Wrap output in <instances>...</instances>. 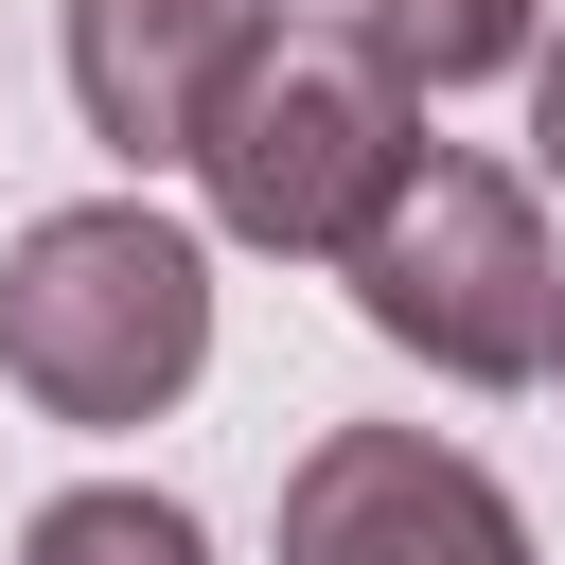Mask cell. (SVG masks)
Instances as JSON below:
<instances>
[{"mask_svg": "<svg viewBox=\"0 0 565 565\" xmlns=\"http://www.w3.org/2000/svg\"><path fill=\"white\" fill-rule=\"evenodd\" d=\"M177 159H194V194H212L230 247L335 265V247L388 212V177L424 159V88H406L388 53H353V35H318V18H265V35L212 71V106H194Z\"/></svg>", "mask_w": 565, "mask_h": 565, "instance_id": "6da1fadb", "label": "cell"}, {"mask_svg": "<svg viewBox=\"0 0 565 565\" xmlns=\"http://www.w3.org/2000/svg\"><path fill=\"white\" fill-rule=\"evenodd\" d=\"M0 371L53 424H159L212 371V247L177 212H141V194L35 212L18 265H0Z\"/></svg>", "mask_w": 565, "mask_h": 565, "instance_id": "7a4b0ae2", "label": "cell"}, {"mask_svg": "<svg viewBox=\"0 0 565 565\" xmlns=\"http://www.w3.org/2000/svg\"><path fill=\"white\" fill-rule=\"evenodd\" d=\"M335 282H353V318H371L388 353H424L441 388H530L547 335H565V265H547L530 177H494V159H459V141H424V159L388 177V212L335 247Z\"/></svg>", "mask_w": 565, "mask_h": 565, "instance_id": "3957f363", "label": "cell"}, {"mask_svg": "<svg viewBox=\"0 0 565 565\" xmlns=\"http://www.w3.org/2000/svg\"><path fill=\"white\" fill-rule=\"evenodd\" d=\"M282 565H530V512L424 424H318L282 477Z\"/></svg>", "mask_w": 565, "mask_h": 565, "instance_id": "277c9868", "label": "cell"}, {"mask_svg": "<svg viewBox=\"0 0 565 565\" xmlns=\"http://www.w3.org/2000/svg\"><path fill=\"white\" fill-rule=\"evenodd\" d=\"M265 18H282V0H71V106H88V141L177 159L194 106H212V71H230Z\"/></svg>", "mask_w": 565, "mask_h": 565, "instance_id": "5b68a950", "label": "cell"}, {"mask_svg": "<svg viewBox=\"0 0 565 565\" xmlns=\"http://www.w3.org/2000/svg\"><path fill=\"white\" fill-rule=\"evenodd\" d=\"M282 18H318V35L388 53L406 88H477V71H512V53H530V0H282Z\"/></svg>", "mask_w": 565, "mask_h": 565, "instance_id": "8992f818", "label": "cell"}, {"mask_svg": "<svg viewBox=\"0 0 565 565\" xmlns=\"http://www.w3.org/2000/svg\"><path fill=\"white\" fill-rule=\"evenodd\" d=\"M18 565H212V530L177 494H141V477H88V494H53L18 530Z\"/></svg>", "mask_w": 565, "mask_h": 565, "instance_id": "52a82bcc", "label": "cell"}, {"mask_svg": "<svg viewBox=\"0 0 565 565\" xmlns=\"http://www.w3.org/2000/svg\"><path fill=\"white\" fill-rule=\"evenodd\" d=\"M530 141H547V177H565V35L530 53Z\"/></svg>", "mask_w": 565, "mask_h": 565, "instance_id": "ba28073f", "label": "cell"}, {"mask_svg": "<svg viewBox=\"0 0 565 565\" xmlns=\"http://www.w3.org/2000/svg\"><path fill=\"white\" fill-rule=\"evenodd\" d=\"M547 371H565V335H547Z\"/></svg>", "mask_w": 565, "mask_h": 565, "instance_id": "9c48e42d", "label": "cell"}]
</instances>
